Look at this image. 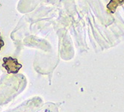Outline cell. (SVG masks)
<instances>
[{"mask_svg":"<svg viewBox=\"0 0 124 112\" xmlns=\"http://www.w3.org/2000/svg\"><path fill=\"white\" fill-rule=\"evenodd\" d=\"M2 67L8 74H16L22 68L23 65L18 62V60L12 57H5L3 58Z\"/></svg>","mask_w":124,"mask_h":112,"instance_id":"obj_1","label":"cell"},{"mask_svg":"<svg viewBox=\"0 0 124 112\" xmlns=\"http://www.w3.org/2000/svg\"><path fill=\"white\" fill-rule=\"evenodd\" d=\"M124 4V0H110V2L107 5V9L111 14H114L116 11L117 7L119 5Z\"/></svg>","mask_w":124,"mask_h":112,"instance_id":"obj_2","label":"cell"},{"mask_svg":"<svg viewBox=\"0 0 124 112\" xmlns=\"http://www.w3.org/2000/svg\"><path fill=\"white\" fill-rule=\"evenodd\" d=\"M5 45V43H4V40L1 36V32H0V50H1V49Z\"/></svg>","mask_w":124,"mask_h":112,"instance_id":"obj_3","label":"cell"}]
</instances>
